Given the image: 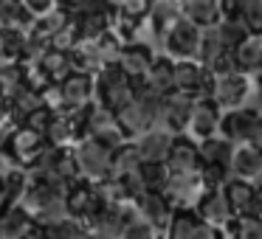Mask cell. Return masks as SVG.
I'll return each mask as SVG.
<instances>
[{
    "label": "cell",
    "mask_w": 262,
    "mask_h": 239,
    "mask_svg": "<svg viewBox=\"0 0 262 239\" xmlns=\"http://www.w3.org/2000/svg\"><path fill=\"white\" fill-rule=\"evenodd\" d=\"M155 59H158V51H155L149 42L138 40V42H130V45L121 48L116 65L130 76L133 85H136V90H138V87L147 85V76H149V70H152Z\"/></svg>",
    "instance_id": "obj_5"
},
{
    "label": "cell",
    "mask_w": 262,
    "mask_h": 239,
    "mask_svg": "<svg viewBox=\"0 0 262 239\" xmlns=\"http://www.w3.org/2000/svg\"><path fill=\"white\" fill-rule=\"evenodd\" d=\"M228 54L226 42L220 40V34H217V29H209L203 31V40H200V54H198V62H203L206 68H214L217 62H220L223 57Z\"/></svg>",
    "instance_id": "obj_33"
},
{
    "label": "cell",
    "mask_w": 262,
    "mask_h": 239,
    "mask_svg": "<svg viewBox=\"0 0 262 239\" xmlns=\"http://www.w3.org/2000/svg\"><path fill=\"white\" fill-rule=\"evenodd\" d=\"M217 34H220V40L226 42L228 51H234V48H239L245 40L251 37V31L245 29V23L237 17V14H231L226 9V17L220 20V26H217Z\"/></svg>",
    "instance_id": "obj_32"
},
{
    "label": "cell",
    "mask_w": 262,
    "mask_h": 239,
    "mask_svg": "<svg viewBox=\"0 0 262 239\" xmlns=\"http://www.w3.org/2000/svg\"><path fill=\"white\" fill-rule=\"evenodd\" d=\"M51 121H54V113H51L48 107H42V110H37V113H31L29 118H26L23 127H29V130H34V132H40V135H46L48 127H51Z\"/></svg>",
    "instance_id": "obj_44"
},
{
    "label": "cell",
    "mask_w": 262,
    "mask_h": 239,
    "mask_svg": "<svg viewBox=\"0 0 262 239\" xmlns=\"http://www.w3.org/2000/svg\"><path fill=\"white\" fill-rule=\"evenodd\" d=\"M181 12H183V20L198 26L200 31H209V29H217L220 20L226 17V3L223 0H183Z\"/></svg>",
    "instance_id": "obj_16"
},
{
    "label": "cell",
    "mask_w": 262,
    "mask_h": 239,
    "mask_svg": "<svg viewBox=\"0 0 262 239\" xmlns=\"http://www.w3.org/2000/svg\"><path fill=\"white\" fill-rule=\"evenodd\" d=\"M194 211H198L203 225H211L217 231H228L234 222V211L226 200V192H206L200 203L194 205Z\"/></svg>",
    "instance_id": "obj_14"
},
{
    "label": "cell",
    "mask_w": 262,
    "mask_h": 239,
    "mask_svg": "<svg viewBox=\"0 0 262 239\" xmlns=\"http://www.w3.org/2000/svg\"><path fill=\"white\" fill-rule=\"evenodd\" d=\"M206 194L200 175H172L169 188L164 197L172 203L175 211H194V205L200 203V197Z\"/></svg>",
    "instance_id": "obj_11"
},
{
    "label": "cell",
    "mask_w": 262,
    "mask_h": 239,
    "mask_svg": "<svg viewBox=\"0 0 262 239\" xmlns=\"http://www.w3.org/2000/svg\"><path fill=\"white\" fill-rule=\"evenodd\" d=\"M48 144H51L54 149H76L79 147V135L74 132V127H71V118L68 115H54L51 127H48L46 132Z\"/></svg>",
    "instance_id": "obj_30"
},
{
    "label": "cell",
    "mask_w": 262,
    "mask_h": 239,
    "mask_svg": "<svg viewBox=\"0 0 262 239\" xmlns=\"http://www.w3.org/2000/svg\"><path fill=\"white\" fill-rule=\"evenodd\" d=\"M166 169L172 175H200L203 172V158H200V147L198 141L181 135L172 147L169 158H166Z\"/></svg>",
    "instance_id": "obj_15"
},
{
    "label": "cell",
    "mask_w": 262,
    "mask_h": 239,
    "mask_svg": "<svg viewBox=\"0 0 262 239\" xmlns=\"http://www.w3.org/2000/svg\"><path fill=\"white\" fill-rule=\"evenodd\" d=\"M231 177H234L231 169H223V166H203V172H200V180H203L206 192H223Z\"/></svg>",
    "instance_id": "obj_39"
},
{
    "label": "cell",
    "mask_w": 262,
    "mask_h": 239,
    "mask_svg": "<svg viewBox=\"0 0 262 239\" xmlns=\"http://www.w3.org/2000/svg\"><path fill=\"white\" fill-rule=\"evenodd\" d=\"M262 113L254 107V104H245L239 110H231V113H223V121H220V135L228 138L231 144H251L254 138V130L259 124Z\"/></svg>",
    "instance_id": "obj_8"
},
{
    "label": "cell",
    "mask_w": 262,
    "mask_h": 239,
    "mask_svg": "<svg viewBox=\"0 0 262 239\" xmlns=\"http://www.w3.org/2000/svg\"><path fill=\"white\" fill-rule=\"evenodd\" d=\"M74 155H76V163H79L82 180L93 183V186H102V183L113 180V152L104 149L102 144L85 138L74 149Z\"/></svg>",
    "instance_id": "obj_3"
},
{
    "label": "cell",
    "mask_w": 262,
    "mask_h": 239,
    "mask_svg": "<svg viewBox=\"0 0 262 239\" xmlns=\"http://www.w3.org/2000/svg\"><path fill=\"white\" fill-rule=\"evenodd\" d=\"M181 135H175V132H169L166 127H152L149 132H144L138 141H133L138 147V152H141V160L144 163H166V158H169L172 147H175V141Z\"/></svg>",
    "instance_id": "obj_13"
},
{
    "label": "cell",
    "mask_w": 262,
    "mask_h": 239,
    "mask_svg": "<svg viewBox=\"0 0 262 239\" xmlns=\"http://www.w3.org/2000/svg\"><path fill=\"white\" fill-rule=\"evenodd\" d=\"M42 104H46L54 115H68V104H65V96H62V87L59 85H51L42 93Z\"/></svg>",
    "instance_id": "obj_43"
},
{
    "label": "cell",
    "mask_w": 262,
    "mask_h": 239,
    "mask_svg": "<svg viewBox=\"0 0 262 239\" xmlns=\"http://www.w3.org/2000/svg\"><path fill=\"white\" fill-rule=\"evenodd\" d=\"M254 93V79L245 74H228V76H217L214 85V102L223 113H231L248 104V96Z\"/></svg>",
    "instance_id": "obj_7"
},
{
    "label": "cell",
    "mask_w": 262,
    "mask_h": 239,
    "mask_svg": "<svg viewBox=\"0 0 262 239\" xmlns=\"http://www.w3.org/2000/svg\"><path fill=\"white\" fill-rule=\"evenodd\" d=\"M226 9L243 20L251 37H262V0H231Z\"/></svg>",
    "instance_id": "obj_28"
},
{
    "label": "cell",
    "mask_w": 262,
    "mask_h": 239,
    "mask_svg": "<svg viewBox=\"0 0 262 239\" xmlns=\"http://www.w3.org/2000/svg\"><path fill=\"white\" fill-rule=\"evenodd\" d=\"M226 233L231 239H262V220H234Z\"/></svg>",
    "instance_id": "obj_41"
},
{
    "label": "cell",
    "mask_w": 262,
    "mask_h": 239,
    "mask_svg": "<svg viewBox=\"0 0 262 239\" xmlns=\"http://www.w3.org/2000/svg\"><path fill=\"white\" fill-rule=\"evenodd\" d=\"M51 149V144H48L46 135H40V132L29 130V127H20L17 135L12 138V144H9V152L14 155V160H17L20 169L29 172L31 166L37 163V160L42 158V155Z\"/></svg>",
    "instance_id": "obj_10"
},
{
    "label": "cell",
    "mask_w": 262,
    "mask_h": 239,
    "mask_svg": "<svg viewBox=\"0 0 262 239\" xmlns=\"http://www.w3.org/2000/svg\"><path fill=\"white\" fill-rule=\"evenodd\" d=\"M68 192L59 186H31L23 200V208L37 225H54L68 217Z\"/></svg>",
    "instance_id": "obj_2"
},
{
    "label": "cell",
    "mask_w": 262,
    "mask_h": 239,
    "mask_svg": "<svg viewBox=\"0 0 262 239\" xmlns=\"http://www.w3.org/2000/svg\"><path fill=\"white\" fill-rule=\"evenodd\" d=\"M6 113H9V99L3 96V90H0V121L6 118Z\"/></svg>",
    "instance_id": "obj_52"
},
{
    "label": "cell",
    "mask_w": 262,
    "mask_h": 239,
    "mask_svg": "<svg viewBox=\"0 0 262 239\" xmlns=\"http://www.w3.org/2000/svg\"><path fill=\"white\" fill-rule=\"evenodd\" d=\"M223 239H231V236H228V233H226V236H223Z\"/></svg>",
    "instance_id": "obj_55"
},
{
    "label": "cell",
    "mask_w": 262,
    "mask_h": 239,
    "mask_svg": "<svg viewBox=\"0 0 262 239\" xmlns=\"http://www.w3.org/2000/svg\"><path fill=\"white\" fill-rule=\"evenodd\" d=\"M220 121H223V110L217 107L214 99H198L186 138H192V141L200 144V141H206V138L220 135Z\"/></svg>",
    "instance_id": "obj_12"
},
{
    "label": "cell",
    "mask_w": 262,
    "mask_h": 239,
    "mask_svg": "<svg viewBox=\"0 0 262 239\" xmlns=\"http://www.w3.org/2000/svg\"><path fill=\"white\" fill-rule=\"evenodd\" d=\"M254 107L262 113V70L254 76Z\"/></svg>",
    "instance_id": "obj_49"
},
{
    "label": "cell",
    "mask_w": 262,
    "mask_h": 239,
    "mask_svg": "<svg viewBox=\"0 0 262 239\" xmlns=\"http://www.w3.org/2000/svg\"><path fill=\"white\" fill-rule=\"evenodd\" d=\"M147 85L152 87L158 96H172V93H178V85H175V59L164 57V54H158V59H155L152 70H149L147 76Z\"/></svg>",
    "instance_id": "obj_24"
},
{
    "label": "cell",
    "mask_w": 262,
    "mask_h": 239,
    "mask_svg": "<svg viewBox=\"0 0 262 239\" xmlns=\"http://www.w3.org/2000/svg\"><path fill=\"white\" fill-rule=\"evenodd\" d=\"M141 177L144 186H147L149 194H166L172 180V172L166 169V163H144L141 166Z\"/></svg>",
    "instance_id": "obj_35"
},
{
    "label": "cell",
    "mask_w": 262,
    "mask_h": 239,
    "mask_svg": "<svg viewBox=\"0 0 262 239\" xmlns=\"http://www.w3.org/2000/svg\"><path fill=\"white\" fill-rule=\"evenodd\" d=\"M3 51L9 62H23L29 51V31L26 29H3Z\"/></svg>",
    "instance_id": "obj_37"
},
{
    "label": "cell",
    "mask_w": 262,
    "mask_h": 239,
    "mask_svg": "<svg viewBox=\"0 0 262 239\" xmlns=\"http://www.w3.org/2000/svg\"><path fill=\"white\" fill-rule=\"evenodd\" d=\"M0 62H6V51H3V29H0Z\"/></svg>",
    "instance_id": "obj_54"
},
{
    "label": "cell",
    "mask_w": 262,
    "mask_h": 239,
    "mask_svg": "<svg viewBox=\"0 0 262 239\" xmlns=\"http://www.w3.org/2000/svg\"><path fill=\"white\" fill-rule=\"evenodd\" d=\"M200 225L203 222H200L198 211H175V220L166 231V239H192Z\"/></svg>",
    "instance_id": "obj_36"
},
{
    "label": "cell",
    "mask_w": 262,
    "mask_h": 239,
    "mask_svg": "<svg viewBox=\"0 0 262 239\" xmlns=\"http://www.w3.org/2000/svg\"><path fill=\"white\" fill-rule=\"evenodd\" d=\"M198 99L186 96V93H172L161 104V127H166L175 135H186L189 124H192V113Z\"/></svg>",
    "instance_id": "obj_9"
},
{
    "label": "cell",
    "mask_w": 262,
    "mask_h": 239,
    "mask_svg": "<svg viewBox=\"0 0 262 239\" xmlns=\"http://www.w3.org/2000/svg\"><path fill=\"white\" fill-rule=\"evenodd\" d=\"M121 239H161V236H158V231H155V228L149 225V222L144 220L141 214H138L136 220H130V222L124 225Z\"/></svg>",
    "instance_id": "obj_42"
},
{
    "label": "cell",
    "mask_w": 262,
    "mask_h": 239,
    "mask_svg": "<svg viewBox=\"0 0 262 239\" xmlns=\"http://www.w3.org/2000/svg\"><path fill=\"white\" fill-rule=\"evenodd\" d=\"M17 160H14V155L9 152V147H0V180H6L12 172H17Z\"/></svg>",
    "instance_id": "obj_47"
},
{
    "label": "cell",
    "mask_w": 262,
    "mask_h": 239,
    "mask_svg": "<svg viewBox=\"0 0 262 239\" xmlns=\"http://www.w3.org/2000/svg\"><path fill=\"white\" fill-rule=\"evenodd\" d=\"M40 68L46 70V76L51 79V85H62L68 76L76 74V68H74V54H62V51H54V48L40 59Z\"/></svg>",
    "instance_id": "obj_27"
},
{
    "label": "cell",
    "mask_w": 262,
    "mask_h": 239,
    "mask_svg": "<svg viewBox=\"0 0 262 239\" xmlns=\"http://www.w3.org/2000/svg\"><path fill=\"white\" fill-rule=\"evenodd\" d=\"M68 239H93V231H91L88 225H82V222H76V220H74V225H71Z\"/></svg>",
    "instance_id": "obj_48"
},
{
    "label": "cell",
    "mask_w": 262,
    "mask_h": 239,
    "mask_svg": "<svg viewBox=\"0 0 262 239\" xmlns=\"http://www.w3.org/2000/svg\"><path fill=\"white\" fill-rule=\"evenodd\" d=\"M136 205H138L144 220L158 231V236L166 239V231H169L172 220H175V208H172L169 200H166L164 194H144Z\"/></svg>",
    "instance_id": "obj_18"
},
{
    "label": "cell",
    "mask_w": 262,
    "mask_h": 239,
    "mask_svg": "<svg viewBox=\"0 0 262 239\" xmlns=\"http://www.w3.org/2000/svg\"><path fill=\"white\" fill-rule=\"evenodd\" d=\"M9 208V200H6V188H3V180H0V214Z\"/></svg>",
    "instance_id": "obj_53"
},
{
    "label": "cell",
    "mask_w": 262,
    "mask_h": 239,
    "mask_svg": "<svg viewBox=\"0 0 262 239\" xmlns=\"http://www.w3.org/2000/svg\"><path fill=\"white\" fill-rule=\"evenodd\" d=\"M198 147H200L203 166H223V169H231V160H234V152H237V144H231L228 138H223V135H214V138L200 141Z\"/></svg>",
    "instance_id": "obj_22"
},
{
    "label": "cell",
    "mask_w": 262,
    "mask_h": 239,
    "mask_svg": "<svg viewBox=\"0 0 262 239\" xmlns=\"http://www.w3.org/2000/svg\"><path fill=\"white\" fill-rule=\"evenodd\" d=\"M57 3H59V0H26V6H29L31 14H34V20L51 14L54 9H57Z\"/></svg>",
    "instance_id": "obj_46"
},
{
    "label": "cell",
    "mask_w": 262,
    "mask_h": 239,
    "mask_svg": "<svg viewBox=\"0 0 262 239\" xmlns=\"http://www.w3.org/2000/svg\"><path fill=\"white\" fill-rule=\"evenodd\" d=\"M133 102H136V85H133V79L116 62L104 65L96 76V104H102L110 113L119 115Z\"/></svg>",
    "instance_id": "obj_1"
},
{
    "label": "cell",
    "mask_w": 262,
    "mask_h": 239,
    "mask_svg": "<svg viewBox=\"0 0 262 239\" xmlns=\"http://www.w3.org/2000/svg\"><path fill=\"white\" fill-rule=\"evenodd\" d=\"M256 220H262V183H256Z\"/></svg>",
    "instance_id": "obj_51"
},
{
    "label": "cell",
    "mask_w": 262,
    "mask_h": 239,
    "mask_svg": "<svg viewBox=\"0 0 262 239\" xmlns=\"http://www.w3.org/2000/svg\"><path fill=\"white\" fill-rule=\"evenodd\" d=\"M88 138L102 144L110 152H116V149H121L124 144H130V138L124 135V130H121V124H119V115L110 113L107 107H102V104H96V102H93V107H91Z\"/></svg>",
    "instance_id": "obj_4"
},
{
    "label": "cell",
    "mask_w": 262,
    "mask_h": 239,
    "mask_svg": "<svg viewBox=\"0 0 262 239\" xmlns=\"http://www.w3.org/2000/svg\"><path fill=\"white\" fill-rule=\"evenodd\" d=\"M23 70H26V87L34 93H46L51 87V79L46 76V70L40 68V62H23Z\"/></svg>",
    "instance_id": "obj_40"
},
{
    "label": "cell",
    "mask_w": 262,
    "mask_h": 239,
    "mask_svg": "<svg viewBox=\"0 0 262 239\" xmlns=\"http://www.w3.org/2000/svg\"><path fill=\"white\" fill-rule=\"evenodd\" d=\"M181 20H183V12H181V3H178V0H158V3H152V9H149L147 29L152 31V37L161 42Z\"/></svg>",
    "instance_id": "obj_20"
},
{
    "label": "cell",
    "mask_w": 262,
    "mask_h": 239,
    "mask_svg": "<svg viewBox=\"0 0 262 239\" xmlns=\"http://www.w3.org/2000/svg\"><path fill=\"white\" fill-rule=\"evenodd\" d=\"M3 188H6V200H9V205H23L26 194H29V188H31L29 172H26V169L12 172V175H9L6 180H3Z\"/></svg>",
    "instance_id": "obj_38"
},
{
    "label": "cell",
    "mask_w": 262,
    "mask_h": 239,
    "mask_svg": "<svg viewBox=\"0 0 262 239\" xmlns=\"http://www.w3.org/2000/svg\"><path fill=\"white\" fill-rule=\"evenodd\" d=\"M26 87V70H23V62H0V90L3 96L12 99L14 93Z\"/></svg>",
    "instance_id": "obj_34"
},
{
    "label": "cell",
    "mask_w": 262,
    "mask_h": 239,
    "mask_svg": "<svg viewBox=\"0 0 262 239\" xmlns=\"http://www.w3.org/2000/svg\"><path fill=\"white\" fill-rule=\"evenodd\" d=\"M34 14L29 12L26 0H0V29H26L31 31Z\"/></svg>",
    "instance_id": "obj_25"
},
{
    "label": "cell",
    "mask_w": 262,
    "mask_h": 239,
    "mask_svg": "<svg viewBox=\"0 0 262 239\" xmlns=\"http://www.w3.org/2000/svg\"><path fill=\"white\" fill-rule=\"evenodd\" d=\"M62 96H65V104H68V113L74 110H85L96 102V79L93 76H85V74H74L62 82Z\"/></svg>",
    "instance_id": "obj_19"
},
{
    "label": "cell",
    "mask_w": 262,
    "mask_h": 239,
    "mask_svg": "<svg viewBox=\"0 0 262 239\" xmlns=\"http://www.w3.org/2000/svg\"><path fill=\"white\" fill-rule=\"evenodd\" d=\"M37 222L23 205H9L0 214V239H26V233L34 228Z\"/></svg>",
    "instance_id": "obj_23"
},
{
    "label": "cell",
    "mask_w": 262,
    "mask_h": 239,
    "mask_svg": "<svg viewBox=\"0 0 262 239\" xmlns=\"http://www.w3.org/2000/svg\"><path fill=\"white\" fill-rule=\"evenodd\" d=\"M26 239H51V233H48L46 225H34L29 233H26Z\"/></svg>",
    "instance_id": "obj_50"
},
{
    "label": "cell",
    "mask_w": 262,
    "mask_h": 239,
    "mask_svg": "<svg viewBox=\"0 0 262 239\" xmlns=\"http://www.w3.org/2000/svg\"><path fill=\"white\" fill-rule=\"evenodd\" d=\"M20 127H23V124H20L12 113H6V118L0 121V147H9V144H12V138L17 135Z\"/></svg>",
    "instance_id": "obj_45"
},
{
    "label": "cell",
    "mask_w": 262,
    "mask_h": 239,
    "mask_svg": "<svg viewBox=\"0 0 262 239\" xmlns=\"http://www.w3.org/2000/svg\"><path fill=\"white\" fill-rule=\"evenodd\" d=\"M144 160H141V152H138L136 144H124L121 149H116L113 152V180H124V177L136 175V172H141Z\"/></svg>",
    "instance_id": "obj_29"
},
{
    "label": "cell",
    "mask_w": 262,
    "mask_h": 239,
    "mask_svg": "<svg viewBox=\"0 0 262 239\" xmlns=\"http://www.w3.org/2000/svg\"><path fill=\"white\" fill-rule=\"evenodd\" d=\"M234 59H237L239 74L254 79L262 70V37H248L239 48H234Z\"/></svg>",
    "instance_id": "obj_26"
},
{
    "label": "cell",
    "mask_w": 262,
    "mask_h": 239,
    "mask_svg": "<svg viewBox=\"0 0 262 239\" xmlns=\"http://www.w3.org/2000/svg\"><path fill=\"white\" fill-rule=\"evenodd\" d=\"M200 40H203V31L198 26H192L189 20H181L169 34L161 40L164 45V57L175 59V62H186V59H198L200 54Z\"/></svg>",
    "instance_id": "obj_6"
},
{
    "label": "cell",
    "mask_w": 262,
    "mask_h": 239,
    "mask_svg": "<svg viewBox=\"0 0 262 239\" xmlns=\"http://www.w3.org/2000/svg\"><path fill=\"white\" fill-rule=\"evenodd\" d=\"M42 107H46V104H42V96L34 90H29V87H20V90L9 99V113H12L20 124H26V118H29L31 113H37V110H42Z\"/></svg>",
    "instance_id": "obj_31"
},
{
    "label": "cell",
    "mask_w": 262,
    "mask_h": 239,
    "mask_svg": "<svg viewBox=\"0 0 262 239\" xmlns=\"http://www.w3.org/2000/svg\"><path fill=\"white\" fill-rule=\"evenodd\" d=\"M231 175L248 183H262V149L254 144H239L231 160Z\"/></svg>",
    "instance_id": "obj_21"
},
{
    "label": "cell",
    "mask_w": 262,
    "mask_h": 239,
    "mask_svg": "<svg viewBox=\"0 0 262 239\" xmlns=\"http://www.w3.org/2000/svg\"><path fill=\"white\" fill-rule=\"evenodd\" d=\"M223 192L234 211V220H256V183L231 177Z\"/></svg>",
    "instance_id": "obj_17"
}]
</instances>
